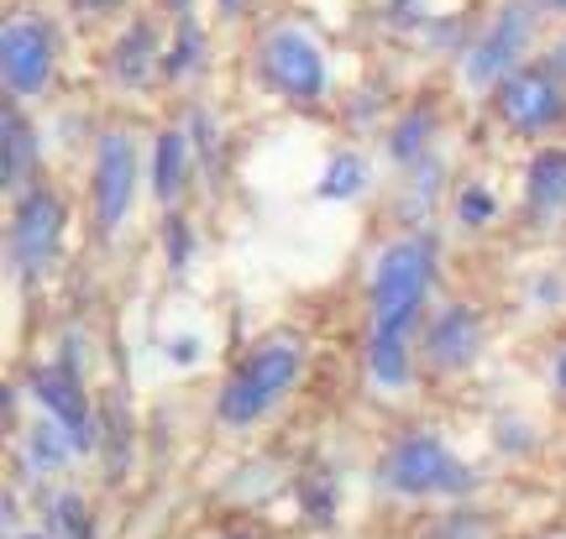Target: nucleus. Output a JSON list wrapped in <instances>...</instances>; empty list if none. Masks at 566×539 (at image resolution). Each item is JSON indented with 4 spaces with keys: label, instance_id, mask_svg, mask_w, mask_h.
<instances>
[{
    "label": "nucleus",
    "instance_id": "f257e3e1",
    "mask_svg": "<svg viewBox=\"0 0 566 539\" xmlns=\"http://www.w3.org/2000/svg\"><path fill=\"white\" fill-rule=\"evenodd\" d=\"M430 278H436L430 236H405L384 246L373 273V336H367V367L384 388H405L409 378V330L420 320Z\"/></svg>",
    "mask_w": 566,
    "mask_h": 539
},
{
    "label": "nucleus",
    "instance_id": "f03ea898",
    "mask_svg": "<svg viewBox=\"0 0 566 539\" xmlns=\"http://www.w3.org/2000/svg\"><path fill=\"white\" fill-rule=\"evenodd\" d=\"M294 378H300V346H294V340H263V346L231 372V382H226L221 420L237 424V430L252 420H263L268 409L294 388Z\"/></svg>",
    "mask_w": 566,
    "mask_h": 539
},
{
    "label": "nucleus",
    "instance_id": "7ed1b4c3",
    "mask_svg": "<svg viewBox=\"0 0 566 539\" xmlns=\"http://www.w3.org/2000/svg\"><path fill=\"white\" fill-rule=\"evenodd\" d=\"M384 487L405 498H446V493H467L472 472L436 435H405L384 456Z\"/></svg>",
    "mask_w": 566,
    "mask_h": 539
},
{
    "label": "nucleus",
    "instance_id": "20e7f679",
    "mask_svg": "<svg viewBox=\"0 0 566 539\" xmlns=\"http://www.w3.org/2000/svg\"><path fill=\"white\" fill-rule=\"evenodd\" d=\"M263 74L289 101H321L325 95V53L300 27H279L263 38Z\"/></svg>",
    "mask_w": 566,
    "mask_h": 539
},
{
    "label": "nucleus",
    "instance_id": "39448f33",
    "mask_svg": "<svg viewBox=\"0 0 566 539\" xmlns=\"http://www.w3.org/2000/svg\"><path fill=\"white\" fill-rule=\"evenodd\" d=\"M530 27H535V11H530L525 0H509L499 17L488 21V32L472 42V53H467L462 74L467 84H504L514 68H520V53L530 47Z\"/></svg>",
    "mask_w": 566,
    "mask_h": 539
},
{
    "label": "nucleus",
    "instance_id": "423d86ee",
    "mask_svg": "<svg viewBox=\"0 0 566 539\" xmlns=\"http://www.w3.org/2000/svg\"><path fill=\"white\" fill-rule=\"evenodd\" d=\"M499 110L509 126L520 131H541L566 110V84L556 74V63H525L499 84Z\"/></svg>",
    "mask_w": 566,
    "mask_h": 539
},
{
    "label": "nucleus",
    "instance_id": "0eeeda50",
    "mask_svg": "<svg viewBox=\"0 0 566 539\" xmlns=\"http://www.w3.org/2000/svg\"><path fill=\"white\" fill-rule=\"evenodd\" d=\"M59 246H63V200L48 194V189L21 194L17 220H11V262L32 278L42 267H53Z\"/></svg>",
    "mask_w": 566,
    "mask_h": 539
},
{
    "label": "nucleus",
    "instance_id": "6e6552de",
    "mask_svg": "<svg viewBox=\"0 0 566 539\" xmlns=\"http://www.w3.org/2000/svg\"><path fill=\"white\" fill-rule=\"evenodd\" d=\"M132 194H137V147L126 131H105L95 152V225L105 236L122 231Z\"/></svg>",
    "mask_w": 566,
    "mask_h": 539
},
{
    "label": "nucleus",
    "instance_id": "1a4fd4ad",
    "mask_svg": "<svg viewBox=\"0 0 566 539\" xmlns=\"http://www.w3.org/2000/svg\"><path fill=\"white\" fill-rule=\"evenodd\" d=\"M0 74L11 95H38L53 74V32L38 17H11L0 32Z\"/></svg>",
    "mask_w": 566,
    "mask_h": 539
},
{
    "label": "nucleus",
    "instance_id": "9d476101",
    "mask_svg": "<svg viewBox=\"0 0 566 539\" xmlns=\"http://www.w3.org/2000/svg\"><path fill=\"white\" fill-rule=\"evenodd\" d=\"M478 346H483V325L478 315L467 309V304H446L436 325H430V336H424V357L430 367H441V372H457L467 361L478 357Z\"/></svg>",
    "mask_w": 566,
    "mask_h": 539
},
{
    "label": "nucleus",
    "instance_id": "9b49d317",
    "mask_svg": "<svg viewBox=\"0 0 566 539\" xmlns=\"http://www.w3.org/2000/svg\"><path fill=\"white\" fill-rule=\"evenodd\" d=\"M32 388H38V399L48 403V414L59 420V430L69 435V445H90V403H84V393L74 388V378L69 372H53V367H42L38 378H32Z\"/></svg>",
    "mask_w": 566,
    "mask_h": 539
},
{
    "label": "nucleus",
    "instance_id": "f8f14e48",
    "mask_svg": "<svg viewBox=\"0 0 566 539\" xmlns=\"http://www.w3.org/2000/svg\"><path fill=\"white\" fill-rule=\"evenodd\" d=\"M189 147H195V137H184L179 126L158 131V147H153V194L163 204L179 200L184 173H189Z\"/></svg>",
    "mask_w": 566,
    "mask_h": 539
},
{
    "label": "nucleus",
    "instance_id": "ddd939ff",
    "mask_svg": "<svg viewBox=\"0 0 566 539\" xmlns=\"http://www.w3.org/2000/svg\"><path fill=\"white\" fill-rule=\"evenodd\" d=\"M530 210L546 220V215H562L566 210V152L562 147H546V152H535L530 162Z\"/></svg>",
    "mask_w": 566,
    "mask_h": 539
},
{
    "label": "nucleus",
    "instance_id": "4468645a",
    "mask_svg": "<svg viewBox=\"0 0 566 539\" xmlns=\"http://www.w3.org/2000/svg\"><path fill=\"white\" fill-rule=\"evenodd\" d=\"M32 158H38L32 126H27L17 110H6V116H0V173H6V189L27 183V173H32Z\"/></svg>",
    "mask_w": 566,
    "mask_h": 539
},
{
    "label": "nucleus",
    "instance_id": "2eb2a0df",
    "mask_svg": "<svg viewBox=\"0 0 566 539\" xmlns=\"http://www.w3.org/2000/svg\"><path fill=\"white\" fill-rule=\"evenodd\" d=\"M153 59H158V38H153V27L137 21L122 42H116V80L122 84H142L153 74Z\"/></svg>",
    "mask_w": 566,
    "mask_h": 539
},
{
    "label": "nucleus",
    "instance_id": "dca6fc26",
    "mask_svg": "<svg viewBox=\"0 0 566 539\" xmlns=\"http://www.w3.org/2000/svg\"><path fill=\"white\" fill-rule=\"evenodd\" d=\"M430 131H436V116H430V110H409V116H399V126H394V137H388V152H394L399 162H415V158L424 152Z\"/></svg>",
    "mask_w": 566,
    "mask_h": 539
},
{
    "label": "nucleus",
    "instance_id": "f3484780",
    "mask_svg": "<svg viewBox=\"0 0 566 539\" xmlns=\"http://www.w3.org/2000/svg\"><path fill=\"white\" fill-rule=\"evenodd\" d=\"M363 183H367V162L352 158V152H342V158H331V168H325L321 194L325 200H346V194H357Z\"/></svg>",
    "mask_w": 566,
    "mask_h": 539
},
{
    "label": "nucleus",
    "instance_id": "a211bd4d",
    "mask_svg": "<svg viewBox=\"0 0 566 539\" xmlns=\"http://www.w3.org/2000/svg\"><path fill=\"white\" fill-rule=\"evenodd\" d=\"M200 53H205L200 27H195V21L184 17L179 42H174V53H168V74H174V80H184V74H195V68H200Z\"/></svg>",
    "mask_w": 566,
    "mask_h": 539
},
{
    "label": "nucleus",
    "instance_id": "6ab92c4d",
    "mask_svg": "<svg viewBox=\"0 0 566 539\" xmlns=\"http://www.w3.org/2000/svg\"><path fill=\"white\" fill-rule=\"evenodd\" d=\"M53 524H63V539H90V519H84V508L74 498H63L53 508Z\"/></svg>",
    "mask_w": 566,
    "mask_h": 539
},
{
    "label": "nucleus",
    "instance_id": "aec40b11",
    "mask_svg": "<svg viewBox=\"0 0 566 539\" xmlns=\"http://www.w3.org/2000/svg\"><path fill=\"white\" fill-rule=\"evenodd\" d=\"M493 210H499V200H493L488 189H467V194H462V220H467V225H483V220H493Z\"/></svg>",
    "mask_w": 566,
    "mask_h": 539
},
{
    "label": "nucleus",
    "instance_id": "412c9836",
    "mask_svg": "<svg viewBox=\"0 0 566 539\" xmlns=\"http://www.w3.org/2000/svg\"><path fill=\"white\" fill-rule=\"evenodd\" d=\"M556 388H562V393H566V351H562V357H556Z\"/></svg>",
    "mask_w": 566,
    "mask_h": 539
},
{
    "label": "nucleus",
    "instance_id": "4be33fe9",
    "mask_svg": "<svg viewBox=\"0 0 566 539\" xmlns=\"http://www.w3.org/2000/svg\"><path fill=\"white\" fill-rule=\"evenodd\" d=\"M242 6H247V0H221V11H226V17H237Z\"/></svg>",
    "mask_w": 566,
    "mask_h": 539
},
{
    "label": "nucleus",
    "instance_id": "5701e85b",
    "mask_svg": "<svg viewBox=\"0 0 566 539\" xmlns=\"http://www.w3.org/2000/svg\"><path fill=\"white\" fill-rule=\"evenodd\" d=\"M168 6H174V11H179V17H189V0H168Z\"/></svg>",
    "mask_w": 566,
    "mask_h": 539
},
{
    "label": "nucleus",
    "instance_id": "b1692460",
    "mask_svg": "<svg viewBox=\"0 0 566 539\" xmlns=\"http://www.w3.org/2000/svg\"><path fill=\"white\" fill-rule=\"evenodd\" d=\"M546 6H551V11H566V0H546Z\"/></svg>",
    "mask_w": 566,
    "mask_h": 539
},
{
    "label": "nucleus",
    "instance_id": "393cba45",
    "mask_svg": "<svg viewBox=\"0 0 566 539\" xmlns=\"http://www.w3.org/2000/svg\"><path fill=\"white\" fill-rule=\"evenodd\" d=\"M556 63H566V42H562V47H556Z\"/></svg>",
    "mask_w": 566,
    "mask_h": 539
},
{
    "label": "nucleus",
    "instance_id": "a878e982",
    "mask_svg": "<svg viewBox=\"0 0 566 539\" xmlns=\"http://www.w3.org/2000/svg\"><path fill=\"white\" fill-rule=\"evenodd\" d=\"M90 6H116V0H90Z\"/></svg>",
    "mask_w": 566,
    "mask_h": 539
},
{
    "label": "nucleus",
    "instance_id": "bb28decb",
    "mask_svg": "<svg viewBox=\"0 0 566 539\" xmlns=\"http://www.w3.org/2000/svg\"><path fill=\"white\" fill-rule=\"evenodd\" d=\"M27 539H42V535H27Z\"/></svg>",
    "mask_w": 566,
    "mask_h": 539
}]
</instances>
